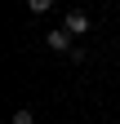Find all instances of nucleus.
<instances>
[{
	"mask_svg": "<svg viewBox=\"0 0 120 124\" xmlns=\"http://www.w3.org/2000/svg\"><path fill=\"white\" fill-rule=\"evenodd\" d=\"M27 9H31V13H49V9H53V0H27Z\"/></svg>",
	"mask_w": 120,
	"mask_h": 124,
	"instance_id": "obj_3",
	"label": "nucleus"
},
{
	"mask_svg": "<svg viewBox=\"0 0 120 124\" xmlns=\"http://www.w3.org/2000/svg\"><path fill=\"white\" fill-rule=\"evenodd\" d=\"M44 44H49L53 53H71V49H76V31H67V27H53L49 36H44Z\"/></svg>",
	"mask_w": 120,
	"mask_h": 124,
	"instance_id": "obj_1",
	"label": "nucleus"
},
{
	"mask_svg": "<svg viewBox=\"0 0 120 124\" xmlns=\"http://www.w3.org/2000/svg\"><path fill=\"white\" fill-rule=\"evenodd\" d=\"M13 124H36V115L31 111H13Z\"/></svg>",
	"mask_w": 120,
	"mask_h": 124,
	"instance_id": "obj_4",
	"label": "nucleus"
},
{
	"mask_svg": "<svg viewBox=\"0 0 120 124\" xmlns=\"http://www.w3.org/2000/svg\"><path fill=\"white\" fill-rule=\"evenodd\" d=\"M62 27H67V31H76V36H89V27H94V22H89V13H80V9H71L67 18H62Z\"/></svg>",
	"mask_w": 120,
	"mask_h": 124,
	"instance_id": "obj_2",
	"label": "nucleus"
}]
</instances>
